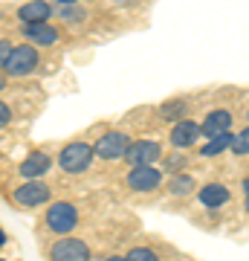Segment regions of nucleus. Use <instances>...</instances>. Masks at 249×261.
<instances>
[{
	"mask_svg": "<svg viewBox=\"0 0 249 261\" xmlns=\"http://www.w3.org/2000/svg\"><path fill=\"white\" fill-rule=\"evenodd\" d=\"M93 160H96V151H93L90 142L73 140L58 151L56 163H58V168H61L64 174H84V171H90Z\"/></svg>",
	"mask_w": 249,
	"mask_h": 261,
	"instance_id": "obj_1",
	"label": "nucleus"
},
{
	"mask_svg": "<svg viewBox=\"0 0 249 261\" xmlns=\"http://www.w3.org/2000/svg\"><path fill=\"white\" fill-rule=\"evenodd\" d=\"M44 226H46V232L58 235V238L70 235L78 226V209H75V203H70V200L49 203L46 206V215H44Z\"/></svg>",
	"mask_w": 249,
	"mask_h": 261,
	"instance_id": "obj_2",
	"label": "nucleus"
},
{
	"mask_svg": "<svg viewBox=\"0 0 249 261\" xmlns=\"http://www.w3.org/2000/svg\"><path fill=\"white\" fill-rule=\"evenodd\" d=\"M41 64V53L38 47L32 44H20V47H12V56L6 58V67H3V73L9 75V79H26L32 75Z\"/></svg>",
	"mask_w": 249,
	"mask_h": 261,
	"instance_id": "obj_3",
	"label": "nucleus"
},
{
	"mask_svg": "<svg viewBox=\"0 0 249 261\" xmlns=\"http://www.w3.org/2000/svg\"><path fill=\"white\" fill-rule=\"evenodd\" d=\"M49 261H93V247L84 238L64 235L49 244Z\"/></svg>",
	"mask_w": 249,
	"mask_h": 261,
	"instance_id": "obj_4",
	"label": "nucleus"
},
{
	"mask_svg": "<svg viewBox=\"0 0 249 261\" xmlns=\"http://www.w3.org/2000/svg\"><path fill=\"white\" fill-rule=\"evenodd\" d=\"M49 197H52V189H49V183H44V180H26V183H20V186L12 192V200H15L20 209L46 206Z\"/></svg>",
	"mask_w": 249,
	"mask_h": 261,
	"instance_id": "obj_5",
	"label": "nucleus"
},
{
	"mask_svg": "<svg viewBox=\"0 0 249 261\" xmlns=\"http://www.w3.org/2000/svg\"><path fill=\"white\" fill-rule=\"evenodd\" d=\"M125 186L136 195H148V192H157L162 186V168L157 166H136L125 174Z\"/></svg>",
	"mask_w": 249,
	"mask_h": 261,
	"instance_id": "obj_6",
	"label": "nucleus"
},
{
	"mask_svg": "<svg viewBox=\"0 0 249 261\" xmlns=\"http://www.w3.org/2000/svg\"><path fill=\"white\" fill-rule=\"evenodd\" d=\"M128 145H130V134H125V130H107V134H102V137L96 140L93 151H96V160H107V163H113V160L125 157Z\"/></svg>",
	"mask_w": 249,
	"mask_h": 261,
	"instance_id": "obj_7",
	"label": "nucleus"
},
{
	"mask_svg": "<svg viewBox=\"0 0 249 261\" xmlns=\"http://www.w3.org/2000/svg\"><path fill=\"white\" fill-rule=\"evenodd\" d=\"M125 163L130 168L136 166H157V160H162V145L157 140H133L125 151Z\"/></svg>",
	"mask_w": 249,
	"mask_h": 261,
	"instance_id": "obj_8",
	"label": "nucleus"
},
{
	"mask_svg": "<svg viewBox=\"0 0 249 261\" xmlns=\"http://www.w3.org/2000/svg\"><path fill=\"white\" fill-rule=\"evenodd\" d=\"M200 137H203L200 134V122H194V119H180L168 130V142L177 151H185V148H191V145H197Z\"/></svg>",
	"mask_w": 249,
	"mask_h": 261,
	"instance_id": "obj_9",
	"label": "nucleus"
},
{
	"mask_svg": "<svg viewBox=\"0 0 249 261\" xmlns=\"http://www.w3.org/2000/svg\"><path fill=\"white\" fill-rule=\"evenodd\" d=\"M232 119H235V113H232L229 108H212V111L203 116V122H200L203 140H214V137H220V134H229Z\"/></svg>",
	"mask_w": 249,
	"mask_h": 261,
	"instance_id": "obj_10",
	"label": "nucleus"
},
{
	"mask_svg": "<svg viewBox=\"0 0 249 261\" xmlns=\"http://www.w3.org/2000/svg\"><path fill=\"white\" fill-rule=\"evenodd\" d=\"M52 168V157L46 154V151H32V154H26V160L18 166V174L23 180H41Z\"/></svg>",
	"mask_w": 249,
	"mask_h": 261,
	"instance_id": "obj_11",
	"label": "nucleus"
},
{
	"mask_svg": "<svg viewBox=\"0 0 249 261\" xmlns=\"http://www.w3.org/2000/svg\"><path fill=\"white\" fill-rule=\"evenodd\" d=\"M232 192L226 189V183H206L200 192H197V200L203 209H223V206L229 203Z\"/></svg>",
	"mask_w": 249,
	"mask_h": 261,
	"instance_id": "obj_12",
	"label": "nucleus"
},
{
	"mask_svg": "<svg viewBox=\"0 0 249 261\" xmlns=\"http://www.w3.org/2000/svg\"><path fill=\"white\" fill-rule=\"evenodd\" d=\"M52 18V6L46 3V0H29L18 9V20H23V27L29 23H46V20Z\"/></svg>",
	"mask_w": 249,
	"mask_h": 261,
	"instance_id": "obj_13",
	"label": "nucleus"
},
{
	"mask_svg": "<svg viewBox=\"0 0 249 261\" xmlns=\"http://www.w3.org/2000/svg\"><path fill=\"white\" fill-rule=\"evenodd\" d=\"M23 35L32 41V47H56L58 44V29L49 27V23H29V27H23Z\"/></svg>",
	"mask_w": 249,
	"mask_h": 261,
	"instance_id": "obj_14",
	"label": "nucleus"
},
{
	"mask_svg": "<svg viewBox=\"0 0 249 261\" xmlns=\"http://www.w3.org/2000/svg\"><path fill=\"white\" fill-rule=\"evenodd\" d=\"M168 189V195H174V197H188L197 189V180L191 177V174H185V171H180V174H171V180L165 183Z\"/></svg>",
	"mask_w": 249,
	"mask_h": 261,
	"instance_id": "obj_15",
	"label": "nucleus"
},
{
	"mask_svg": "<svg viewBox=\"0 0 249 261\" xmlns=\"http://www.w3.org/2000/svg\"><path fill=\"white\" fill-rule=\"evenodd\" d=\"M157 113L162 116L165 122H180V119H185V113H188V102L185 99H168V102H162L157 108Z\"/></svg>",
	"mask_w": 249,
	"mask_h": 261,
	"instance_id": "obj_16",
	"label": "nucleus"
},
{
	"mask_svg": "<svg viewBox=\"0 0 249 261\" xmlns=\"http://www.w3.org/2000/svg\"><path fill=\"white\" fill-rule=\"evenodd\" d=\"M159 163H162V168H165V171H171V174H180V171H185V168H188V163H191V160L185 157V151H168V154H162V160H159Z\"/></svg>",
	"mask_w": 249,
	"mask_h": 261,
	"instance_id": "obj_17",
	"label": "nucleus"
},
{
	"mask_svg": "<svg viewBox=\"0 0 249 261\" xmlns=\"http://www.w3.org/2000/svg\"><path fill=\"white\" fill-rule=\"evenodd\" d=\"M232 137H235V134H220V137H214V140H209L203 145V148H200V157H217V154H223V151H229L232 148Z\"/></svg>",
	"mask_w": 249,
	"mask_h": 261,
	"instance_id": "obj_18",
	"label": "nucleus"
},
{
	"mask_svg": "<svg viewBox=\"0 0 249 261\" xmlns=\"http://www.w3.org/2000/svg\"><path fill=\"white\" fill-rule=\"evenodd\" d=\"M125 261H159V252L154 247H145V244H139V247H130Z\"/></svg>",
	"mask_w": 249,
	"mask_h": 261,
	"instance_id": "obj_19",
	"label": "nucleus"
},
{
	"mask_svg": "<svg viewBox=\"0 0 249 261\" xmlns=\"http://www.w3.org/2000/svg\"><path fill=\"white\" fill-rule=\"evenodd\" d=\"M229 151L235 154V157H246V154H249V125L232 137V148Z\"/></svg>",
	"mask_w": 249,
	"mask_h": 261,
	"instance_id": "obj_20",
	"label": "nucleus"
},
{
	"mask_svg": "<svg viewBox=\"0 0 249 261\" xmlns=\"http://www.w3.org/2000/svg\"><path fill=\"white\" fill-rule=\"evenodd\" d=\"M58 12H61V20H70V23H78L87 18L84 9H78V6H58Z\"/></svg>",
	"mask_w": 249,
	"mask_h": 261,
	"instance_id": "obj_21",
	"label": "nucleus"
},
{
	"mask_svg": "<svg viewBox=\"0 0 249 261\" xmlns=\"http://www.w3.org/2000/svg\"><path fill=\"white\" fill-rule=\"evenodd\" d=\"M12 56V41H6V38H0V70L6 67V58Z\"/></svg>",
	"mask_w": 249,
	"mask_h": 261,
	"instance_id": "obj_22",
	"label": "nucleus"
},
{
	"mask_svg": "<svg viewBox=\"0 0 249 261\" xmlns=\"http://www.w3.org/2000/svg\"><path fill=\"white\" fill-rule=\"evenodd\" d=\"M12 122V108L6 102H0V128H6Z\"/></svg>",
	"mask_w": 249,
	"mask_h": 261,
	"instance_id": "obj_23",
	"label": "nucleus"
},
{
	"mask_svg": "<svg viewBox=\"0 0 249 261\" xmlns=\"http://www.w3.org/2000/svg\"><path fill=\"white\" fill-rule=\"evenodd\" d=\"M58 6H75V3H78V0H56Z\"/></svg>",
	"mask_w": 249,
	"mask_h": 261,
	"instance_id": "obj_24",
	"label": "nucleus"
},
{
	"mask_svg": "<svg viewBox=\"0 0 249 261\" xmlns=\"http://www.w3.org/2000/svg\"><path fill=\"white\" fill-rule=\"evenodd\" d=\"M240 189H243V195H249V177H243V183H240Z\"/></svg>",
	"mask_w": 249,
	"mask_h": 261,
	"instance_id": "obj_25",
	"label": "nucleus"
},
{
	"mask_svg": "<svg viewBox=\"0 0 249 261\" xmlns=\"http://www.w3.org/2000/svg\"><path fill=\"white\" fill-rule=\"evenodd\" d=\"M104 261H125V255H107Z\"/></svg>",
	"mask_w": 249,
	"mask_h": 261,
	"instance_id": "obj_26",
	"label": "nucleus"
},
{
	"mask_svg": "<svg viewBox=\"0 0 249 261\" xmlns=\"http://www.w3.org/2000/svg\"><path fill=\"white\" fill-rule=\"evenodd\" d=\"M3 90H6V79H3V75H0V93H3Z\"/></svg>",
	"mask_w": 249,
	"mask_h": 261,
	"instance_id": "obj_27",
	"label": "nucleus"
},
{
	"mask_svg": "<svg viewBox=\"0 0 249 261\" xmlns=\"http://www.w3.org/2000/svg\"><path fill=\"white\" fill-rule=\"evenodd\" d=\"M243 209H246V215H249V195H246V200H243Z\"/></svg>",
	"mask_w": 249,
	"mask_h": 261,
	"instance_id": "obj_28",
	"label": "nucleus"
},
{
	"mask_svg": "<svg viewBox=\"0 0 249 261\" xmlns=\"http://www.w3.org/2000/svg\"><path fill=\"white\" fill-rule=\"evenodd\" d=\"M3 244H6V235H3V232H0V247H3Z\"/></svg>",
	"mask_w": 249,
	"mask_h": 261,
	"instance_id": "obj_29",
	"label": "nucleus"
},
{
	"mask_svg": "<svg viewBox=\"0 0 249 261\" xmlns=\"http://www.w3.org/2000/svg\"><path fill=\"white\" fill-rule=\"evenodd\" d=\"M246 119H249V111H246Z\"/></svg>",
	"mask_w": 249,
	"mask_h": 261,
	"instance_id": "obj_30",
	"label": "nucleus"
},
{
	"mask_svg": "<svg viewBox=\"0 0 249 261\" xmlns=\"http://www.w3.org/2000/svg\"><path fill=\"white\" fill-rule=\"evenodd\" d=\"M0 261H3V258H0Z\"/></svg>",
	"mask_w": 249,
	"mask_h": 261,
	"instance_id": "obj_31",
	"label": "nucleus"
}]
</instances>
